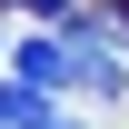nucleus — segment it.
<instances>
[{"label":"nucleus","mask_w":129,"mask_h":129,"mask_svg":"<svg viewBox=\"0 0 129 129\" xmlns=\"http://www.w3.org/2000/svg\"><path fill=\"white\" fill-rule=\"evenodd\" d=\"M30 129H70V119H50V109H40V119H30Z\"/></svg>","instance_id":"20e7f679"},{"label":"nucleus","mask_w":129,"mask_h":129,"mask_svg":"<svg viewBox=\"0 0 129 129\" xmlns=\"http://www.w3.org/2000/svg\"><path fill=\"white\" fill-rule=\"evenodd\" d=\"M50 109V89H30V80H10V89H0V129H30Z\"/></svg>","instance_id":"f03ea898"},{"label":"nucleus","mask_w":129,"mask_h":129,"mask_svg":"<svg viewBox=\"0 0 129 129\" xmlns=\"http://www.w3.org/2000/svg\"><path fill=\"white\" fill-rule=\"evenodd\" d=\"M10 10H30V20H70V0H10Z\"/></svg>","instance_id":"7ed1b4c3"},{"label":"nucleus","mask_w":129,"mask_h":129,"mask_svg":"<svg viewBox=\"0 0 129 129\" xmlns=\"http://www.w3.org/2000/svg\"><path fill=\"white\" fill-rule=\"evenodd\" d=\"M10 70L30 89H80V40L70 30H50V40H10Z\"/></svg>","instance_id":"f257e3e1"}]
</instances>
